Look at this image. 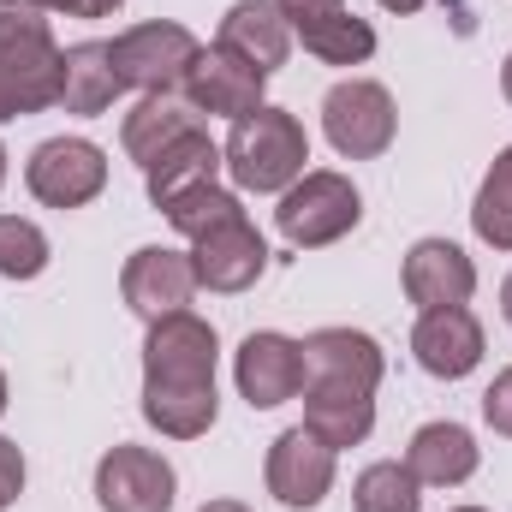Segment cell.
<instances>
[{"instance_id": "6da1fadb", "label": "cell", "mask_w": 512, "mask_h": 512, "mask_svg": "<svg viewBox=\"0 0 512 512\" xmlns=\"http://www.w3.org/2000/svg\"><path fill=\"white\" fill-rule=\"evenodd\" d=\"M215 358H221V340H215V328L203 316L179 310V316L149 322V340H143V417L161 435L197 441V435L215 429V411H221Z\"/></svg>"}, {"instance_id": "7a4b0ae2", "label": "cell", "mask_w": 512, "mask_h": 512, "mask_svg": "<svg viewBox=\"0 0 512 512\" xmlns=\"http://www.w3.org/2000/svg\"><path fill=\"white\" fill-rule=\"evenodd\" d=\"M221 161H227V173H233L239 191L268 197V191H286V185L304 179L310 137H304V126H298L286 108H268V102H262L256 114L233 120V137H227Z\"/></svg>"}, {"instance_id": "3957f363", "label": "cell", "mask_w": 512, "mask_h": 512, "mask_svg": "<svg viewBox=\"0 0 512 512\" xmlns=\"http://www.w3.org/2000/svg\"><path fill=\"white\" fill-rule=\"evenodd\" d=\"M358 221H364V197L352 191L346 173H328V167L322 173H304L298 185H286L280 191V209H274L280 239L298 245V251H322V245L346 239Z\"/></svg>"}, {"instance_id": "277c9868", "label": "cell", "mask_w": 512, "mask_h": 512, "mask_svg": "<svg viewBox=\"0 0 512 512\" xmlns=\"http://www.w3.org/2000/svg\"><path fill=\"white\" fill-rule=\"evenodd\" d=\"M108 48H114L120 84H126V90H143V96H173V90H185V78H191V66H197V54H203V42H197L185 24H173V18L131 24L126 36H114Z\"/></svg>"}, {"instance_id": "5b68a950", "label": "cell", "mask_w": 512, "mask_h": 512, "mask_svg": "<svg viewBox=\"0 0 512 512\" xmlns=\"http://www.w3.org/2000/svg\"><path fill=\"white\" fill-rule=\"evenodd\" d=\"M24 185L48 209H84L108 191V155L90 137H48L24 161Z\"/></svg>"}, {"instance_id": "8992f818", "label": "cell", "mask_w": 512, "mask_h": 512, "mask_svg": "<svg viewBox=\"0 0 512 512\" xmlns=\"http://www.w3.org/2000/svg\"><path fill=\"white\" fill-rule=\"evenodd\" d=\"M322 131H328V143L346 161H376V155H387V143L399 131L393 96H387L376 78H346L322 102Z\"/></svg>"}, {"instance_id": "52a82bcc", "label": "cell", "mask_w": 512, "mask_h": 512, "mask_svg": "<svg viewBox=\"0 0 512 512\" xmlns=\"http://www.w3.org/2000/svg\"><path fill=\"white\" fill-rule=\"evenodd\" d=\"M304 346V393H376L382 387V346L358 328H316Z\"/></svg>"}, {"instance_id": "ba28073f", "label": "cell", "mask_w": 512, "mask_h": 512, "mask_svg": "<svg viewBox=\"0 0 512 512\" xmlns=\"http://www.w3.org/2000/svg\"><path fill=\"white\" fill-rule=\"evenodd\" d=\"M173 495H179V477H173V465L155 447L120 441L96 465V501H102V512H167Z\"/></svg>"}, {"instance_id": "9c48e42d", "label": "cell", "mask_w": 512, "mask_h": 512, "mask_svg": "<svg viewBox=\"0 0 512 512\" xmlns=\"http://www.w3.org/2000/svg\"><path fill=\"white\" fill-rule=\"evenodd\" d=\"M334 447L316 435V429H286V435H274V447H268V495L280 501V507L292 512H310L328 501V489H334Z\"/></svg>"}, {"instance_id": "30bf717a", "label": "cell", "mask_w": 512, "mask_h": 512, "mask_svg": "<svg viewBox=\"0 0 512 512\" xmlns=\"http://www.w3.org/2000/svg\"><path fill=\"white\" fill-rule=\"evenodd\" d=\"M120 292L143 322H161V316H179L191 310V292H197V268L191 256L173 251V245H143L126 256V274H120Z\"/></svg>"}, {"instance_id": "8fae6325", "label": "cell", "mask_w": 512, "mask_h": 512, "mask_svg": "<svg viewBox=\"0 0 512 512\" xmlns=\"http://www.w3.org/2000/svg\"><path fill=\"white\" fill-rule=\"evenodd\" d=\"M233 382H239L251 411H274V405L298 399L304 393V346L286 334H268V328L245 334V346L233 358Z\"/></svg>"}, {"instance_id": "7c38bea8", "label": "cell", "mask_w": 512, "mask_h": 512, "mask_svg": "<svg viewBox=\"0 0 512 512\" xmlns=\"http://www.w3.org/2000/svg\"><path fill=\"white\" fill-rule=\"evenodd\" d=\"M262 72L245 66L239 54H227L221 42L215 48H203L197 54V66H191V78H185V108L191 114H221V120H245L262 108Z\"/></svg>"}, {"instance_id": "4fadbf2b", "label": "cell", "mask_w": 512, "mask_h": 512, "mask_svg": "<svg viewBox=\"0 0 512 512\" xmlns=\"http://www.w3.org/2000/svg\"><path fill=\"white\" fill-rule=\"evenodd\" d=\"M411 352L429 376L441 382H459L483 364V322L465 310V304H447V310H423L417 328H411Z\"/></svg>"}, {"instance_id": "5bb4252c", "label": "cell", "mask_w": 512, "mask_h": 512, "mask_svg": "<svg viewBox=\"0 0 512 512\" xmlns=\"http://www.w3.org/2000/svg\"><path fill=\"white\" fill-rule=\"evenodd\" d=\"M191 268H197V286H209V292H245L268 268V245L251 227V215H239L191 245Z\"/></svg>"}, {"instance_id": "9a60e30c", "label": "cell", "mask_w": 512, "mask_h": 512, "mask_svg": "<svg viewBox=\"0 0 512 512\" xmlns=\"http://www.w3.org/2000/svg\"><path fill=\"white\" fill-rule=\"evenodd\" d=\"M477 292V262L453 239H417L405 251V298L417 310H447Z\"/></svg>"}, {"instance_id": "2e32d148", "label": "cell", "mask_w": 512, "mask_h": 512, "mask_svg": "<svg viewBox=\"0 0 512 512\" xmlns=\"http://www.w3.org/2000/svg\"><path fill=\"white\" fill-rule=\"evenodd\" d=\"M215 42H221L227 54H239L245 66H256L262 78H274V72L286 66V54H292V24L280 18L274 0H239V6H227Z\"/></svg>"}, {"instance_id": "e0dca14e", "label": "cell", "mask_w": 512, "mask_h": 512, "mask_svg": "<svg viewBox=\"0 0 512 512\" xmlns=\"http://www.w3.org/2000/svg\"><path fill=\"white\" fill-rule=\"evenodd\" d=\"M60 108V48H0V126Z\"/></svg>"}, {"instance_id": "ac0fdd59", "label": "cell", "mask_w": 512, "mask_h": 512, "mask_svg": "<svg viewBox=\"0 0 512 512\" xmlns=\"http://www.w3.org/2000/svg\"><path fill=\"white\" fill-rule=\"evenodd\" d=\"M477 459L483 453H477V441H471L465 423H423L411 435V447H405V465H411V477L423 489H459V483H471Z\"/></svg>"}, {"instance_id": "d6986e66", "label": "cell", "mask_w": 512, "mask_h": 512, "mask_svg": "<svg viewBox=\"0 0 512 512\" xmlns=\"http://www.w3.org/2000/svg\"><path fill=\"white\" fill-rule=\"evenodd\" d=\"M221 167H227V161H221V149L209 143V131L191 126L179 143H167V149L143 167V191H149L155 209H167L173 197H185V191H197V185H215Z\"/></svg>"}, {"instance_id": "ffe728a7", "label": "cell", "mask_w": 512, "mask_h": 512, "mask_svg": "<svg viewBox=\"0 0 512 512\" xmlns=\"http://www.w3.org/2000/svg\"><path fill=\"white\" fill-rule=\"evenodd\" d=\"M120 72H114V48L108 42H78V48H60V108L66 114H108L114 96H120Z\"/></svg>"}, {"instance_id": "44dd1931", "label": "cell", "mask_w": 512, "mask_h": 512, "mask_svg": "<svg viewBox=\"0 0 512 512\" xmlns=\"http://www.w3.org/2000/svg\"><path fill=\"white\" fill-rule=\"evenodd\" d=\"M191 126H197V114H191L185 102H173V96H143L126 120H120V143H126V155L137 167H149L167 143H179Z\"/></svg>"}, {"instance_id": "7402d4cb", "label": "cell", "mask_w": 512, "mask_h": 512, "mask_svg": "<svg viewBox=\"0 0 512 512\" xmlns=\"http://www.w3.org/2000/svg\"><path fill=\"white\" fill-rule=\"evenodd\" d=\"M471 227H477V239H483V245L512 251V143L495 155V167H489V173H483V185H477Z\"/></svg>"}, {"instance_id": "603a6c76", "label": "cell", "mask_w": 512, "mask_h": 512, "mask_svg": "<svg viewBox=\"0 0 512 512\" xmlns=\"http://www.w3.org/2000/svg\"><path fill=\"white\" fill-rule=\"evenodd\" d=\"M298 42H304V54H316L322 66H364V60L376 54V30H370L358 12H340V18H328V24L298 30Z\"/></svg>"}, {"instance_id": "cb8c5ba5", "label": "cell", "mask_w": 512, "mask_h": 512, "mask_svg": "<svg viewBox=\"0 0 512 512\" xmlns=\"http://www.w3.org/2000/svg\"><path fill=\"white\" fill-rule=\"evenodd\" d=\"M352 507L358 512H417L423 507V483L411 477V465L382 459L352 483Z\"/></svg>"}, {"instance_id": "d4e9b609", "label": "cell", "mask_w": 512, "mask_h": 512, "mask_svg": "<svg viewBox=\"0 0 512 512\" xmlns=\"http://www.w3.org/2000/svg\"><path fill=\"white\" fill-rule=\"evenodd\" d=\"M239 215H245V203H239L233 191H221V185H197V191H185V197H173V203H167L173 233H185L191 245H197L203 233H215V227L239 221Z\"/></svg>"}, {"instance_id": "484cf974", "label": "cell", "mask_w": 512, "mask_h": 512, "mask_svg": "<svg viewBox=\"0 0 512 512\" xmlns=\"http://www.w3.org/2000/svg\"><path fill=\"white\" fill-rule=\"evenodd\" d=\"M48 268V239L24 215H0V274L6 280H36Z\"/></svg>"}, {"instance_id": "4316f807", "label": "cell", "mask_w": 512, "mask_h": 512, "mask_svg": "<svg viewBox=\"0 0 512 512\" xmlns=\"http://www.w3.org/2000/svg\"><path fill=\"white\" fill-rule=\"evenodd\" d=\"M54 30H48V12L30 6V0H0V48H48Z\"/></svg>"}, {"instance_id": "83f0119b", "label": "cell", "mask_w": 512, "mask_h": 512, "mask_svg": "<svg viewBox=\"0 0 512 512\" xmlns=\"http://www.w3.org/2000/svg\"><path fill=\"white\" fill-rule=\"evenodd\" d=\"M280 6V18L292 24V36L298 30H310V24H328V18H340L346 12V0H274Z\"/></svg>"}, {"instance_id": "f1b7e54d", "label": "cell", "mask_w": 512, "mask_h": 512, "mask_svg": "<svg viewBox=\"0 0 512 512\" xmlns=\"http://www.w3.org/2000/svg\"><path fill=\"white\" fill-rule=\"evenodd\" d=\"M483 417H489V429H495V435H507V441H512V364L489 382V393H483Z\"/></svg>"}, {"instance_id": "f546056e", "label": "cell", "mask_w": 512, "mask_h": 512, "mask_svg": "<svg viewBox=\"0 0 512 512\" xmlns=\"http://www.w3.org/2000/svg\"><path fill=\"white\" fill-rule=\"evenodd\" d=\"M18 495H24V453H18V447L0 435V501L12 507Z\"/></svg>"}, {"instance_id": "4dcf8cb0", "label": "cell", "mask_w": 512, "mask_h": 512, "mask_svg": "<svg viewBox=\"0 0 512 512\" xmlns=\"http://www.w3.org/2000/svg\"><path fill=\"white\" fill-rule=\"evenodd\" d=\"M126 0H78L72 6V18H108V12H120Z\"/></svg>"}, {"instance_id": "1f68e13d", "label": "cell", "mask_w": 512, "mask_h": 512, "mask_svg": "<svg viewBox=\"0 0 512 512\" xmlns=\"http://www.w3.org/2000/svg\"><path fill=\"white\" fill-rule=\"evenodd\" d=\"M197 512H251V507H245V501H203Z\"/></svg>"}, {"instance_id": "d6a6232c", "label": "cell", "mask_w": 512, "mask_h": 512, "mask_svg": "<svg viewBox=\"0 0 512 512\" xmlns=\"http://www.w3.org/2000/svg\"><path fill=\"white\" fill-rule=\"evenodd\" d=\"M30 6H42V12H72L78 0H30Z\"/></svg>"}, {"instance_id": "836d02e7", "label": "cell", "mask_w": 512, "mask_h": 512, "mask_svg": "<svg viewBox=\"0 0 512 512\" xmlns=\"http://www.w3.org/2000/svg\"><path fill=\"white\" fill-rule=\"evenodd\" d=\"M387 12H417V6H423V0H382Z\"/></svg>"}, {"instance_id": "e575fe53", "label": "cell", "mask_w": 512, "mask_h": 512, "mask_svg": "<svg viewBox=\"0 0 512 512\" xmlns=\"http://www.w3.org/2000/svg\"><path fill=\"white\" fill-rule=\"evenodd\" d=\"M501 96L512 102V54H507V66H501Z\"/></svg>"}, {"instance_id": "d590c367", "label": "cell", "mask_w": 512, "mask_h": 512, "mask_svg": "<svg viewBox=\"0 0 512 512\" xmlns=\"http://www.w3.org/2000/svg\"><path fill=\"white\" fill-rule=\"evenodd\" d=\"M501 316L512 322V274H507V286H501Z\"/></svg>"}, {"instance_id": "8d00e7d4", "label": "cell", "mask_w": 512, "mask_h": 512, "mask_svg": "<svg viewBox=\"0 0 512 512\" xmlns=\"http://www.w3.org/2000/svg\"><path fill=\"white\" fill-rule=\"evenodd\" d=\"M0 185H6V143H0Z\"/></svg>"}, {"instance_id": "74e56055", "label": "cell", "mask_w": 512, "mask_h": 512, "mask_svg": "<svg viewBox=\"0 0 512 512\" xmlns=\"http://www.w3.org/2000/svg\"><path fill=\"white\" fill-rule=\"evenodd\" d=\"M0 411H6V376H0Z\"/></svg>"}, {"instance_id": "f35d334b", "label": "cell", "mask_w": 512, "mask_h": 512, "mask_svg": "<svg viewBox=\"0 0 512 512\" xmlns=\"http://www.w3.org/2000/svg\"><path fill=\"white\" fill-rule=\"evenodd\" d=\"M453 512H483V507H453Z\"/></svg>"}, {"instance_id": "ab89813d", "label": "cell", "mask_w": 512, "mask_h": 512, "mask_svg": "<svg viewBox=\"0 0 512 512\" xmlns=\"http://www.w3.org/2000/svg\"><path fill=\"white\" fill-rule=\"evenodd\" d=\"M0 512H6V501H0Z\"/></svg>"}]
</instances>
